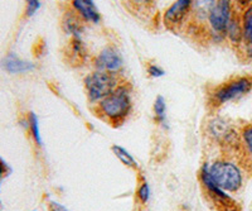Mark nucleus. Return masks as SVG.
I'll return each instance as SVG.
<instances>
[{
	"label": "nucleus",
	"mask_w": 252,
	"mask_h": 211,
	"mask_svg": "<svg viewBox=\"0 0 252 211\" xmlns=\"http://www.w3.org/2000/svg\"><path fill=\"white\" fill-rule=\"evenodd\" d=\"M132 110V99L130 85L121 82L114 93L96 105V113L112 125H120Z\"/></svg>",
	"instance_id": "obj_1"
},
{
	"label": "nucleus",
	"mask_w": 252,
	"mask_h": 211,
	"mask_svg": "<svg viewBox=\"0 0 252 211\" xmlns=\"http://www.w3.org/2000/svg\"><path fill=\"white\" fill-rule=\"evenodd\" d=\"M120 84L121 81L116 73L105 72L100 70L89 73L85 78V90L89 102L94 105H97L101 100L114 93Z\"/></svg>",
	"instance_id": "obj_2"
},
{
	"label": "nucleus",
	"mask_w": 252,
	"mask_h": 211,
	"mask_svg": "<svg viewBox=\"0 0 252 211\" xmlns=\"http://www.w3.org/2000/svg\"><path fill=\"white\" fill-rule=\"evenodd\" d=\"M252 90V75L237 76L216 87L211 95L213 106H220L247 95Z\"/></svg>",
	"instance_id": "obj_3"
},
{
	"label": "nucleus",
	"mask_w": 252,
	"mask_h": 211,
	"mask_svg": "<svg viewBox=\"0 0 252 211\" xmlns=\"http://www.w3.org/2000/svg\"><path fill=\"white\" fill-rule=\"evenodd\" d=\"M208 172L212 179L226 192H236L242 186L244 177L235 163L220 159L208 166Z\"/></svg>",
	"instance_id": "obj_4"
},
{
	"label": "nucleus",
	"mask_w": 252,
	"mask_h": 211,
	"mask_svg": "<svg viewBox=\"0 0 252 211\" xmlns=\"http://www.w3.org/2000/svg\"><path fill=\"white\" fill-rule=\"evenodd\" d=\"M233 14L235 12H233L232 0H217L207 19L212 35L226 37L227 28Z\"/></svg>",
	"instance_id": "obj_5"
},
{
	"label": "nucleus",
	"mask_w": 252,
	"mask_h": 211,
	"mask_svg": "<svg viewBox=\"0 0 252 211\" xmlns=\"http://www.w3.org/2000/svg\"><path fill=\"white\" fill-rule=\"evenodd\" d=\"M190 10H192V0H175L164 12V24L173 31L179 28L190 15Z\"/></svg>",
	"instance_id": "obj_6"
},
{
	"label": "nucleus",
	"mask_w": 252,
	"mask_h": 211,
	"mask_svg": "<svg viewBox=\"0 0 252 211\" xmlns=\"http://www.w3.org/2000/svg\"><path fill=\"white\" fill-rule=\"evenodd\" d=\"M94 62L96 70L110 73H116V75L120 72L124 67V60L121 57V53L112 46L105 47L96 56Z\"/></svg>",
	"instance_id": "obj_7"
},
{
	"label": "nucleus",
	"mask_w": 252,
	"mask_h": 211,
	"mask_svg": "<svg viewBox=\"0 0 252 211\" xmlns=\"http://www.w3.org/2000/svg\"><path fill=\"white\" fill-rule=\"evenodd\" d=\"M201 181L203 183V186L206 187V190L208 191V194L211 195L213 200H215L216 203L220 204V205L223 206V209L226 208H232L233 205V200L228 196V192L223 191L217 183L215 182L211 177L208 172V165H203L201 170Z\"/></svg>",
	"instance_id": "obj_8"
},
{
	"label": "nucleus",
	"mask_w": 252,
	"mask_h": 211,
	"mask_svg": "<svg viewBox=\"0 0 252 211\" xmlns=\"http://www.w3.org/2000/svg\"><path fill=\"white\" fill-rule=\"evenodd\" d=\"M71 9L83 22L97 24L101 21V14L94 0H69Z\"/></svg>",
	"instance_id": "obj_9"
},
{
	"label": "nucleus",
	"mask_w": 252,
	"mask_h": 211,
	"mask_svg": "<svg viewBox=\"0 0 252 211\" xmlns=\"http://www.w3.org/2000/svg\"><path fill=\"white\" fill-rule=\"evenodd\" d=\"M208 130L211 136L220 143H227L232 142L233 141V129L231 125L223 120L222 118H215L212 119L208 124Z\"/></svg>",
	"instance_id": "obj_10"
},
{
	"label": "nucleus",
	"mask_w": 252,
	"mask_h": 211,
	"mask_svg": "<svg viewBox=\"0 0 252 211\" xmlns=\"http://www.w3.org/2000/svg\"><path fill=\"white\" fill-rule=\"evenodd\" d=\"M1 67L5 70L6 72L18 75V73H26L32 71V70L34 69V65L10 53V55H6L1 60Z\"/></svg>",
	"instance_id": "obj_11"
},
{
	"label": "nucleus",
	"mask_w": 252,
	"mask_h": 211,
	"mask_svg": "<svg viewBox=\"0 0 252 211\" xmlns=\"http://www.w3.org/2000/svg\"><path fill=\"white\" fill-rule=\"evenodd\" d=\"M63 28L72 37H81L83 31V21L72 9H68L63 15Z\"/></svg>",
	"instance_id": "obj_12"
},
{
	"label": "nucleus",
	"mask_w": 252,
	"mask_h": 211,
	"mask_svg": "<svg viewBox=\"0 0 252 211\" xmlns=\"http://www.w3.org/2000/svg\"><path fill=\"white\" fill-rule=\"evenodd\" d=\"M217 0H192V10L190 15L195 21L206 22L208 19V15L215 6Z\"/></svg>",
	"instance_id": "obj_13"
},
{
	"label": "nucleus",
	"mask_w": 252,
	"mask_h": 211,
	"mask_svg": "<svg viewBox=\"0 0 252 211\" xmlns=\"http://www.w3.org/2000/svg\"><path fill=\"white\" fill-rule=\"evenodd\" d=\"M226 37L233 44H238L244 42V33H242V23H241V18L238 15L233 14L232 19L229 22L228 28H227Z\"/></svg>",
	"instance_id": "obj_14"
},
{
	"label": "nucleus",
	"mask_w": 252,
	"mask_h": 211,
	"mask_svg": "<svg viewBox=\"0 0 252 211\" xmlns=\"http://www.w3.org/2000/svg\"><path fill=\"white\" fill-rule=\"evenodd\" d=\"M241 23H242L244 42L246 46H252V4L244 9L241 15Z\"/></svg>",
	"instance_id": "obj_15"
},
{
	"label": "nucleus",
	"mask_w": 252,
	"mask_h": 211,
	"mask_svg": "<svg viewBox=\"0 0 252 211\" xmlns=\"http://www.w3.org/2000/svg\"><path fill=\"white\" fill-rule=\"evenodd\" d=\"M112 152H114V154L116 157H118V159L120 161L121 163H124L125 166H127V167H131V168H136L138 167V163H136V161H135L134 157L131 156V154L127 152V150L125 149L124 147H121V145H112Z\"/></svg>",
	"instance_id": "obj_16"
},
{
	"label": "nucleus",
	"mask_w": 252,
	"mask_h": 211,
	"mask_svg": "<svg viewBox=\"0 0 252 211\" xmlns=\"http://www.w3.org/2000/svg\"><path fill=\"white\" fill-rule=\"evenodd\" d=\"M28 127L31 130V134L33 139L35 141L38 145H42V137H40V129H39V122L34 113H31L28 116Z\"/></svg>",
	"instance_id": "obj_17"
},
{
	"label": "nucleus",
	"mask_w": 252,
	"mask_h": 211,
	"mask_svg": "<svg viewBox=\"0 0 252 211\" xmlns=\"http://www.w3.org/2000/svg\"><path fill=\"white\" fill-rule=\"evenodd\" d=\"M154 114L159 123H164L166 119V103L163 96H158L154 102Z\"/></svg>",
	"instance_id": "obj_18"
},
{
	"label": "nucleus",
	"mask_w": 252,
	"mask_h": 211,
	"mask_svg": "<svg viewBox=\"0 0 252 211\" xmlns=\"http://www.w3.org/2000/svg\"><path fill=\"white\" fill-rule=\"evenodd\" d=\"M152 191H150V186L148 182H143L138 190V197L141 201V204H146L149 201Z\"/></svg>",
	"instance_id": "obj_19"
},
{
	"label": "nucleus",
	"mask_w": 252,
	"mask_h": 211,
	"mask_svg": "<svg viewBox=\"0 0 252 211\" xmlns=\"http://www.w3.org/2000/svg\"><path fill=\"white\" fill-rule=\"evenodd\" d=\"M242 139H244L247 150L252 154V124L244 127V129H242Z\"/></svg>",
	"instance_id": "obj_20"
},
{
	"label": "nucleus",
	"mask_w": 252,
	"mask_h": 211,
	"mask_svg": "<svg viewBox=\"0 0 252 211\" xmlns=\"http://www.w3.org/2000/svg\"><path fill=\"white\" fill-rule=\"evenodd\" d=\"M27 6H26V15L27 17H32L37 12L40 6V0H26Z\"/></svg>",
	"instance_id": "obj_21"
},
{
	"label": "nucleus",
	"mask_w": 252,
	"mask_h": 211,
	"mask_svg": "<svg viewBox=\"0 0 252 211\" xmlns=\"http://www.w3.org/2000/svg\"><path fill=\"white\" fill-rule=\"evenodd\" d=\"M148 75L153 78L161 77V76H164V70L160 66H158V65L150 64L148 66Z\"/></svg>",
	"instance_id": "obj_22"
},
{
	"label": "nucleus",
	"mask_w": 252,
	"mask_h": 211,
	"mask_svg": "<svg viewBox=\"0 0 252 211\" xmlns=\"http://www.w3.org/2000/svg\"><path fill=\"white\" fill-rule=\"evenodd\" d=\"M129 1L132 5L139 6V8H149L155 3V0H129Z\"/></svg>",
	"instance_id": "obj_23"
},
{
	"label": "nucleus",
	"mask_w": 252,
	"mask_h": 211,
	"mask_svg": "<svg viewBox=\"0 0 252 211\" xmlns=\"http://www.w3.org/2000/svg\"><path fill=\"white\" fill-rule=\"evenodd\" d=\"M49 211H69V210L67 208H64L63 205H61V204L56 203V201H51V203H49Z\"/></svg>",
	"instance_id": "obj_24"
},
{
	"label": "nucleus",
	"mask_w": 252,
	"mask_h": 211,
	"mask_svg": "<svg viewBox=\"0 0 252 211\" xmlns=\"http://www.w3.org/2000/svg\"><path fill=\"white\" fill-rule=\"evenodd\" d=\"M9 172V168L8 166H6V163L4 162L3 159L0 158V181L4 178V176H5L6 174Z\"/></svg>",
	"instance_id": "obj_25"
},
{
	"label": "nucleus",
	"mask_w": 252,
	"mask_h": 211,
	"mask_svg": "<svg viewBox=\"0 0 252 211\" xmlns=\"http://www.w3.org/2000/svg\"><path fill=\"white\" fill-rule=\"evenodd\" d=\"M236 1H237V4L242 9L247 8V6L251 5V4H252V0H236Z\"/></svg>",
	"instance_id": "obj_26"
},
{
	"label": "nucleus",
	"mask_w": 252,
	"mask_h": 211,
	"mask_svg": "<svg viewBox=\"0 0 252 211\" xmlns=\"http://www.w3.org/2000/svg\"><path fill=\"white\" fill-rule=\"evenodd\" d=\"M247 56L252 58V46H247Z\"/></svg>",
	"instance_id": "obj_27"
},
{
	"label": "nucleus",
	"mask_w": 252,
	"mask_h": 211,
	"mask_svg": "<svg viewBox=\"0 0 252 211\" xmlns=\"http://www.w3.org/2000/svg\"><path fill=\"white\" fill-rule=\"evenodd\" d=\"M223 211H237V210H236V209L232 206V208H226V209H223Z\"/></svg>",
	"instance_id": "obj_28"
}]
</instances>
